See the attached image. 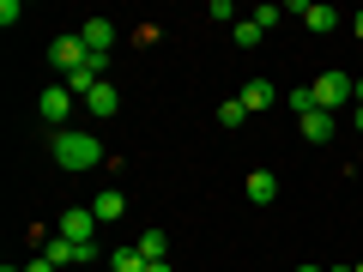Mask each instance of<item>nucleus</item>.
<instances>
[{
    "label": "nucleus",
    "mask_w": 363,
    "mask_h": 272,
    "mask_svg": "<svg viewBox=\"0 0 363 272\" xmlns=\"http://www.w3.org/2000/svg\"><path fill=\"white\" fill-rule=\"evenodd\" d=\"M55 164H61V169H91V164H104V145H97V133L61 128V133H55Z\"/></svg>",
    "instance_id": "1"
},
{
    "label": "nucleus",
    "mask_w": 363,
    "mask_h": 272,
    "mask_svg": "<svg viewBox=\"0 0 363 272\" xmlns=\"http://www.w3.org/2000/svg\"><path fill=\"white\" fill-rule=\"evenodd\" d=\"M309 91H315V109H327V115H339V109H351V103H357V79H351V73H339V67H333V73H321Z\"/></svg>",
    "instance_id": "2"
},
{
    "label": "nucleus",
    "mask_w": 363,
    "mask_h": 272,
    "mask_svg": "<svg viewBox=\"0 0 363 272\" xmlns=\"http://www.w3.org/2000/svg\"><path fill=\"white\" fill-rule=\"evenodd\" d=\"M73 109H79V97H73V91H67V85H49V91H43V97H37V115L49 121L55 133H61L67 121H73Z\"/></svg>",
    "instance_id": "3"
},
{
    "label": "nucleus",
    "mask_w": 363,
    "mask_h": 272,
    "mask_svg": "<svg viewBox=\"0 0 363 272\" xmlns=\"http://www.w3.org/2000/svg\"><path fill=\"white\" fill-rule=\"evenodd\" d=\"M49 61L61 67V73H79V67L91 61V49L79 42V30H73V37H55V42H49Z\"/></svg>",
    "instance_id": "4"
},
{
    "label": "nucleus",
    "mask_w": 363,
    "mask_h": 272,
    "mask_svg": "<svg viewBox=\"0 0 363 272\" xmlns=\"http://www.w3.org/2000/svg\"><path fill=\"white\" fill-rule=\"evenodd\" d=\"M61 236H67V242H97V212H91V206L61 212Z\"/></svg>",
    "instance_id": "5"
},
{
    "label": "nucleus",
    "mask_w": 363,
    "mask_h": 272,
    "mask_svg": "<svg viewBox=\"0 0 363 272\" xmlns=\"http://www.w3.org/2000/svg\"><path fill=\"white\" fill-rule=\"evenodd\" d=\"M291 18H303L309 30H333L345 13H339V6H321V0H297V6H291Z\"/></svg>",
    "instance_id": "6"
},
{
    "label": "nucleus",
    "mask_w": 363,
    "mask_h": 272,
    "mask_svg": "<svg viewBox=\"0 0 363 272\" xmlns=\"http://www.w3.org/2000/svg\"><path fill=\"white\" fill-rule=\"evenodd\" d=\"M79 42H85L91 55H109L116 49V25H109V18H85V25H79Z\"/></svg>",
    "instance_id": "7"
},
{
    "label": "nucleus",
    "mask_w": 363,
    "mask_h": 272,
    "mask_svg": "<svg viewBox=\"0 0 363 272\" xmlns=\"http://www.w3.org/2000/svg\"><path fill=\"white\" fill-rule=\"evenodd\" d=\"M91 212H97V224H116V218H128V194H121V188H104V194L91 200Z\"/></svg>",
    "instance_id": "8"
},
{
    "label": "nucleus",
    "mask_w": 363,
    "mask_h": 272,
    "mask_svg": "<svg viewBox=\"0 0 363 272\" xmlns=\"http://www.w3.org/2000/svg\"><path fill=\"white\" fill-rule=\"evenodd\" d=\"M43 260H49V266H73V260H85V242H67V236H49V242H43Z\"/></svg>",
    "instance_id": "9"
},
{
    "label": "nucleus",
    "mask_w": 363,
    "mask_h": 272,
    "mask_svg": "<svg viewBox=\"0 0 363 272\" xmlns=\"http://www.w3.org/2000/svg\"><path fill=\"white\" fill-rule=\"evenodd\" d=\"M248 200H255V206H272V200H279V176H272V169H248Z\"/></svg>",
    "instance_id": "10"
},
{
    "label": "nucleus",
    "mask_w": 363,
    "mask_h": 272,
    "mask_svg": "<svg viewBox=\"0 0 363 272\" xmlns=\"http://www.w3.org/2000/svg\"><path fill=\"white\" fill-rule=\"evenodd\" d=\"M272 103H279V91H272L267 79H248V85H242V109H248V115H260V109H272Z\"/></svg>",
    "instance_id": "11"
},
{
    "label": "nucleus",
    "mask_w": 363,
    "mask_h": 272,
    "mask_svg": "<svg viewBox=\"0 0 363 272\" xmlns=\"http://www.w3.org/2000/svg\"><path fill=\"white\" fill-rule=\"evenodd\" d=\"M297 121H303V140H309V145L333 140V115H327V109H309V115H297Z\"/></svg>",
    "instance_id": "12"
},
{
    "label": "nucleus",
    "mask_w": 363,
    "mask_h": 272,
    "mask_svg": "<svg viewBox=\"0 0 363 272\" xmlns=\"http://www.w3.org/2000/svg\"><path fill=\"white\" fill-rule=\"evenodd\" d=\"M85 109H91V115H116V109H121L116 85H109V79H104V85H97V91H91V97H85Z\"/></svg>",
    "instance_id": "13"
},
{
    "label": "nucleus",
    "mask_w": 363,
    "mask_h": 272,
    "mask_svg": "<svg viewBox=\"0 0 363 272\" xmlns=\"http://www.w3.org/2000/svg\"><path fill=\"white\" fill-rule=\"evenodd\" d=\"M152 266V260L140 254V248H116V254H109V272H145Z\"/></svg>",
    "instance_id": "14"
},
{
    "label": "nucleus",
    "mask_w": 363,
    "mask_h": 272,
    "mask_svg": "<svg viewBox=\"0 0 363 272\" xmlns=\"http://www.w3.org/2000/svg\"><path fill=\"white\" fill-rule=\"evenodd\" d=\"M133 248H140L145 260H164V254H169V242H164V230H157V224H152V230H145V236H140Z\"/></svg>",
    "instance_id": "15"
},
{
    "label": "nucleus",
    "mask_w": 363,
    "mask_h": 272,
    "mask_svg": "<svg viewBox=\"0 0 363 272\" xmlns=\"http://www.w3.org/2000/svg\"><path fill=\"white\" fill-rule=\"evenodd\" d=\"M242 121H248L242 97H230V103H218V128H242Z\"/></svg>",
    "instance_id": "16"
},
{
    "label": "nucleus",
    "mask_w": 363,
    "mask_h": 272,
    "mask_svg": "<svg viewBox=\"0 0 363 272\" xmlns=\"http://www.w3.org/2000/svg\"><path fill=\"white\" fill-rule=\"evenodd\" d=\"M260 37H267V30H260V25H255V18H236V42H242V49H255V42H260Z\"/></svg>",
    "instance_id": "17"
},
{
    "label": "nucleus",
    "mask_w": 363,
    "mask_h": 272,
    "mask_svg": "<svg viewBox=\"0 0 363 272\" xmlns=\"http://www.w3.org/2000/svg\"><path fill=\"white\" fill-rule=\"evenodd\" d=\"M279 18H285V6H255V25H260V30H272Z\"/></svg>",
    "instance_id": "18"
},
{
    "label": "nucleus",
    "mask_w": 363,
    "mask_h": 272,
    "mask_svg": "<svg viewBox=\"0 0 363 272\" xmlns=\"http://www.w3.org/2000/svg\"><path fill=\"white\" fill-rule=\"evenodd\" d=\"M291 109H297V115H309V109H315V91L297 85V91H291Z\"/></svg>",
    "instance_id": "19"
},
{
    "label": "nucleus",
    "mask_w": 363,
    "mask_h": 272,
    "mask_svg": "<svg viewBox=\"0 0 363 272\" xmlns=\"http://www.w3.org/2000/svg\"><path fill=\"white\" fill-rule=\"evenodd\" d=\"M25 272H55V266H49V260H43V254H37V260H25Z\"/></svg>",
    "instance_id": "20"
},
{
    "label": "nucleus",
    "mask_w": 363,
    "mask_h": 272,
    "mask_svg": "<svg viewBox=\"0 0 363 272\" xmlns=\"http://www.w3.org/2000/svg\"><path fill=\"white\" fill-rule=\"evenodd\" d=\"M351 37H363V6H357V13H351Z\"/></svg>",
    "instance_id": "21"
},
{
    "label": "nucleus",
    "mask_w": 363,
    "mask_h": 272,
    "mask_svg": "<svg viewBox=\"0 0 363 272\" xmlns=\"http://www.w3.org/2000/svg\"><path fill=\"white\" fill-rule=\"evenodd\" d=\"M351 128H357V133H363V103H357V109H351Z\"/></svg>",
    "instance_id": "22"
},
{
    "label": "nucleus",
    "mask_w": 363,
    "mask_h": 272,
    "mask_svg": "<svg viewBox=\"0 0 363 272\" xmlns=\"http://www.w3.org/2000/svg\"><path fill=\"white\" fill-rule=\"evenodd\" d=\"M145 272H169V260H152V266H145Z\"/></svg>",
    "instance_id": "23"
},
{
    "label": "nucleus",
    "mask_w": 363,
    "mask_h": 272,
    "mask_svg": "<svg viewBox=\"0 0 363 272\" xmlns=\"http://www.w3.org/2000/svg\"><path fill=\"white\" fill-rule=\"evenodd\" d=\"M0 272H25V266H13V260H6V266H0Z\"/></svg>",
    "instance_id": "24"
},
{
    "label": "nucleus",
    "mask_w": 363,
    "mask_h": 272,
    "mask_svg": "<svg viewBox=\"0 0 363 272\" xmlns=\"http://www.w3.org/2000/svg\"><path fill=\"white\" fill-rule=\"evenodd\" d=\"M297 272H327V266H297Z\"/></svg>",
    "instance_id": "25"
},
{
    "label": "nucleus",
    "mask_w": 363,
    "mask_h": 272,
    "mask_svg": "<svg viewBox=\"0 0 363 272\" xmlns=\"http://www.w3.org/2000/svg\"><path fill=\"white\" fill-rule=\"evenodd\" d=\"M351 272H363V260H351Z\"/></svg>",
    "instance_id": "26"
},
{
    "label": "nucleus",
    "mask_w": 363,
    "mask_h": 272,
    "mask_svg": "<svg viewBox=\"0 0 363 272\" xmlns=\"http://www.w3.org/2000/svg\"><path fill=\"white\" fill-rule=\"evenodd\" d=\"M327 272H351V266H327Z\"/></svg>",
    "instance_id": "27"
}]
</instances>
